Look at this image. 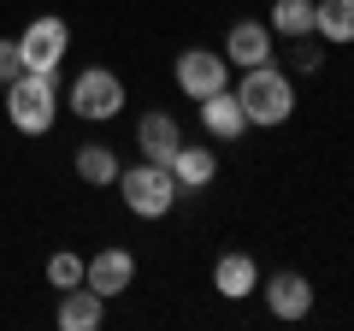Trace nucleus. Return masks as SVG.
<instances>
[{
  "mask_svg": "<svg viewBox=\"0 0 354 331\" xmlns=\"http://www.w3.org/2000/svg\"><path fill=\"white\" fill-rule=\"evenodd\" d=\"M65 42H71V30H65V18H36V24L18 36V53H24V71H53V65L65 60Z\"/></svg>",
  "mask_w": 354,
  "mask_h": 331,
  "instance_id": "nucleus-5",
  "label": "nucleus"
},
{
  "mask_svg": "<svg viewBox=\"0 0 354 331\" xmlns=\"http://www.w3.org/2000/svg\"><path fill=\"white\" fill-rule=\"evenodd\" d=\"M101 307H106V296H95L88 284H71L59 296V331H95L101 325Z\"/></svg>",
  "mask_w": 354,
  "mask_h": 331,
  "instance_id": "nucleus-10",
  "label": "nucleus"
},
{
  "mask_svg": "<svg viewBox=\"0 0 354 331\" xmlns=\"http://www.w3.org/2000/svg\"><path fill=\"white\" fill-rule=\"evenodd\" d=\"M201 125L213 130L218 142H230V136L248 130V113H242V101H236L230 89H218V95H207V101H201Z\"/></svg>",
  "mask_w": 354,
  "mask_h": 331,
  "instance_id": "nucleus-11",
  "label": "nucleus"
},
{
  "mask_svg": "<svg viewBox=\"0 0 354 331\" xmlns=\"http://www.w3.org/2000/svg\"><path fill=\"white\" fill-rule=\"evenodd\" d=\"M272 30L307 36V30H313V0H278V6H272Z\"/></svg>",
  "mask_w": 354,
  "mask_h": 331,
  "instance_id": "nucleus-17",
  "label": "nucleus"
},
{
  "mask_svg": "<svg viewBox=\"0 0 354 331\" xmlns=\"http://www.w3.org/2000/svg\"><path fill=\"white\" fill-rule=\"evenodd\" d=\"M313 30L325 42H354V0H313Z\"/></svg>",
  "mask_w": 354,
  "mask_h": 331,
  "instance_id": "nucleus-15",
  "label": "nucleus"
},
{
  "mask_svg": "<svg viewBox=\"0 0 354 331\" xmlns=\"http://www.w3.org/2000/svg\"><path fill=\"white\" fill-rule=\"evenodd\" d=\"M225 71H230L225 53H207V48L177 53V89L189 95V101H207V95H218V89H225Z\"/></svg>",
  "mask_w": 354,
  "mask_h": 331,
  "instance_id": "nucleus-4",
  "label": "nucleus"
},
{
  "mask_svg": "<svg viewBox=\"0 0 354 331\" xmlns=\"http://www.w3.org/2000/svg\"><path fill=\"white\" fill-rule=\"evenodd\" d=\"M254 284H260V272H254L248 255H218V267H213V290H218V296L236 302V296H248Z\"/></svg>",
  "mask_w": 354,
  "mask_h": 331,
  "instance_id": "nucleus-13",
  "label": "nucleus"
},
{
  "mask_svg": "<svg viewBox=\"0 0 354 331\" xmlns=\"http://www.w3.org/2000/svg\"><path fill=\"white\" fill-rule=\"evenodd\" d=\"M213 172H218V160H213L207 148H177V154H171L177 190H207V184H213Z\"/></svg>",
  "mask_w": 354,
  "mask_h": 331,
  "instance_id": "nucleus-14",
  "label": "nucleus"
},
{
  "mask_svg": "<svg viewBox=\"0 0 354 331\" xmlns=\"http://www.w3.org/2000/svg\"><path fill=\"white\" fill-rule=\"evenodd\" d=\"M236 101H242V113H248V125H283V118L295 113L290 77L272 71V65H248V77H242Z\"/></svg>",
  "mask_w": 354,
  "mask_h": 331,
  "instance_id": "nucleus-1",
  "label": "nucleus"
},
{
  "mask_svg": "<svg viewBox=\"0 0 354 331\" xmlns=\"http://www.w3.org/2000/svg\"><path fill=\"white\" fill-rule=\"evenodd\" d=\"M71 107L83 118H113L118 107H124V83H118L113 71H83L71 83Z\"/></svg>",
  "mask_w": 354,
  "mask_h": 331,
  "instance_id": "nucleus-6",
  "label": "nucleus"
},
{
  "mask_svg": "<svg viewBox=\"0 0 354 331\" xmlns=\"http://www.w3.org/2000/svg\"><path fill=\"white\" fill-rule=\"evenodd\" d=\"M12 77H24V53L18 42H0V83H12Z\"/></svg>",
  "mask_w": 354,
  "mask_h": 331,
  "instance_id": "nucleus-19",
  "label": "nucleus"
},
{
  "mask_svg": "<svg viewBox=\"0 0 354 331\" xmlns=\"http://www.w3.org/2000/svg\"><path fill=\"white\" fill-rule=\"evenodd\" d=\"M130 278H136V260L124 255V249H101L95 260H83V284L95 296H118V290H130Z\"/></svg>",
  "mask_w": 354,
  "mask_h": 331,
  "instance_id": "nucleus-7",
  "label": "nucleus"
},
{
  "mask_svg": "<svg viewBox=\"0 0 354 331\" xmlns=\"http://www.w3.org/2000/svg\"><path fill=\"white\" fill-rule=\"evenodd\" d=\"M225 60L242 65V71H248V65H266V60H272V36H266V24H236L230 42H225Z\"/></svg>",
  "mask_w": 354,
  "mask_h": 331,
  "instance_id": "nucleus-12",
  "label": "nucleus"
},
{
  "mask_svg": "<svg viewBox=\"0 0 354 331\" xmlns=\"http://www.w3.org/2000/svg\"><path fill=\"white\" fill-rule=\"evenodd\" d=\"M118 190H124L130 213H142V219L171 213V202H177V178H171V166H153V160H142V166H130V172H118Z\"/></svg>",
  "mask_w": 354,
  "mask_h": 331,
  "instance_id": "nucleus-3",
  "label": "nucleus"
},
{
  "mask_svg": "<svg viewBox=\"0 0 354 331\" xmlns=\"http://www.w3.org/2000/svg\"><path fill=\"white\" fill-rule=\"evenodd\" d=\"M77 178H83V184H118V160H113V148H101V142H83V148H77Z\"/></svg>",
  "mask_w": 354,
  "mask_h": 331,
  "instance_id": "nucleus-16",
  "label": "nucleus"
},
{
  "mask_svg": "<svg viewBox=\"0 0 354 331\" xmlns=\"http://www.w3.org/2000/svg\"><path fill=\"white\" fill-rule=\"evenodd\" d=\"M136 142H142V154H148L153 166H171V154L183 148V136H177V118L171 113H148L136 125Z\"/></svg>",
  "mask_w": 354,
  "mask_h": 331,
  "instance_id": "nucleus-9",
  "label": "nucleus"
},
{
  "mask_svg": "<svg viewBox=\"0 0 354 331\" xmlns=\"http://www.w3.org/2000/svg\"><path fill=\"white\" fill-rule=\"evenodd\" d=\"M6 113H12V125L24 130V136H41V130L53 125V113H59V95H53V71H24L6 83Z\"/></svg>",
  "mask_w": 354,
  "mask_h": 331,
  "instance_id": "nucleus-2",
  "label": "nucleus"
},
{
  "mask_svg": "<svg viewBox=\"0 0 354 331\" xmlns=\"http://www.w3.org/2000/svg\"><path fill=\"white\" fill-rule=\"evenodd\" d=\"M266 307L278 319H301L307 307H313V284H307L301 272H278V278L266 284Z\"/></svg>",
  "mask_w": 354,
  "mask_h": 331,
  "instance_id": "nucleus-8",
  "label": "nucleus"
},
{
  "mask_svg": "<svg viewBox=\"0 0 354 331\" xmlns=\"http://www.w3.org/2000/svg\"><path fill=\"white\" fill-rule=\"evenodd\" d=\"M48 284H53V290L83 284V260H77V255H53V260H48Z\"/></svg>",
  "mask_w": 354,
  "mask_h": 331,
  "instance_id": "nucleus-18",
  "label": "nucleus"
}]
</instances>
